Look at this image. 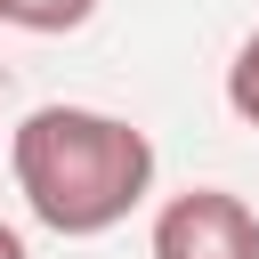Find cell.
<instances>
[{"mask_svg": "<svg viewBox=\"0 0 259 259\" xmlns=\"http://www.w3.org/2000/svg\"><path fill=\"white\" fill-rule=\"evenodd\" d=\"M227 105L259 130V24H251V40L235 49V65H227Z\"/></svg>", "mask_w": 259, "mask_h": 259, "instance_id": "277c9868", "label": "cell"}, {"mask_svg": "<svg viewBox=\"0 0 259 259\" xmlns=\"http://www.w3.org/2000/svg\"><path fill=\"white\" fill-rule=\"evenodd\" d=\"M0 259H32V251H24V235H16V227H0Z\"/></svg>", "mask_w": 259, "mask_h": 259, "instance_id": "5b68a950", "label": "cell"}, {"mask_svg": "<svg viewBox=\"0 0 259 259\" xmlns=\"http://www.w3.org/2000/svg\"><path fill=\"white\" fill-rule=\"evenodd\" d=\"M89 8L97 0H8V24H24V32H73V24H89Z\"/></svg>", "mask_w": 259, "mask_h": 259, "instance_id": "3957f363", "label": "cell"}, {"mask_svg": "<svg viewBox=\"0 0 259 259\" xmlns=\"http://www.w3.org/2000/svg\"><path fill=\"white\" fill-rule=\"evenodd\" d=\"M0 16H8V0H0Z\"/></svg>", "mask_w": 259, "mask_h": 259, "instance_id": "8992f818", "label": "cell"}, {"mask_svg": "<svg viewBox=\"0 0 259 259\" xmlns=\"http://www.w3.org/2000/svg\"><path fill=\"white\" fill-rule=\"evenodd\" d=\"M16 194L49 235H105L121 227L154 186V138L89 113V105H40L8 138Z\"/></svg>", "mask_w": 259, "mask_h": 259, "instance_id": "6da1fadb", "label": "cell"}, {"mask_svg": "<svg viewBox=\"0 0 259 259\" xmlns=\"http://www.w3.org/2000/svg\"><path fill=\"white\" fill-rule=\"evenodd\" d=\"M154 259H259V210L227 186H186L154 219Z\"/></svg>", "mask_w": 259, "mask_h": 259, "instance_id": "7a4b0ae2", "label": "cell"}]
</instances>
